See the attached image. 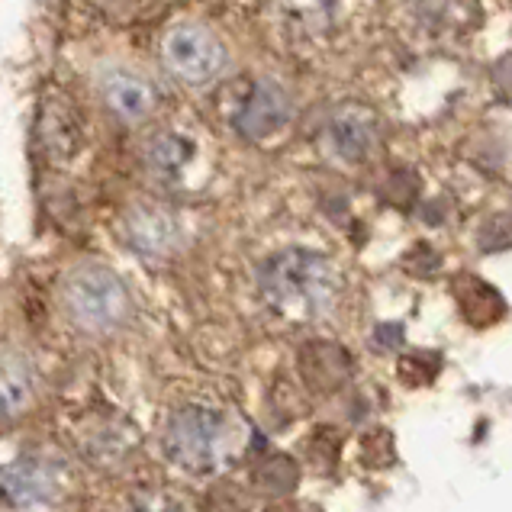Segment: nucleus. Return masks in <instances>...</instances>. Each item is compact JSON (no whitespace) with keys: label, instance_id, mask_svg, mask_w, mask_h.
<instances>
[{"label":"nucleus","instance_id":"nucleus-1","mask_svg":"<svg viewBox=\"0 0 512 512\" xmlns=\"http://www.w3.org/2000/svg\"><path fill=\"white\" fill-rule=\"evenodd\" d=\"M261 294L277 313L300 323H316L335 310L339 277L326 255L290 248L265 261L261 268Z\"/></svg>","mask_w":512,"mask_h":512},{"label":"nucleus","instance_id":"nucleus-2","mask_svg":"<svg viewBox=\"0 0 512 512\" xmlns=\"http://www.w3.org/2000/svg\"><path fill=\"white\" fill-rule=\"evenodd\" d=\"M162 448L168 461L190 474H213L236 458L239 451V426L229 413L213 406H181L168 416L162 432Z\"/></svg>","mask_w":512,"mask_h":512},{"label":"nucleus","instance_id":"nucleus-3","mask_svg":"<svg viewBox=\"0 0 512 512\" xmlns=\"http://www.w3.org/2000/svg\"><path fill=\"white\" fill-rule=\"evenodd\" d=\"M65 310L87 332H110L126 319L129 297L123 281L104 265H81L62 284Z\"/></svg>","mask_w":512,"mask_h":512},{"label":"nucleus","instance_id":"nucleus-4","mask_svg":"<svg viewBox=\"0 0 512 512\" xmlns=\"http://www.w3.org/2000/svg\"><path fill=\"white\" fill-rule=\"evenodd\" d=\"M162 58L174 78H181L187 84H207L226 65V49L210 29H203L197 23H181L165 33Z\"/></svg>","mask_w":512,"mask_h":512},{"label":"nucleus","instance_id":"nucleus-5","mask_svg":"<svg viewBox=\"0 0 512 512\" xmlns=\"http://www.w3.org/2000/svg\"><path fill=\"white\" fill-rule=\"evenodd\" d=\"M290 120V97L281 84L274 81H255L252 91L242 97V104L232 116V126L245 139H265L277 133Z\"/></svg>","mask_w":512,"mask_h":512},{"label":"nucleus","instance_id":"nucleus-6","mask_svg":"<svg viewBox=\"0 0 512 512\" xmlns=\"http://www.w3.org/2000/svg\"><path fill=\"white\" fill-rule=\"evenodd\" d=\"M55 493V471L39 458H20L0 467V503L29 509L46 503Z\"/></svg>","mask_w":512,"mask_h":512},{"label":"nucleus","instance_id":"nucleus-7","mask_svg":"<svg viewBox=\"0 0 512 512\" xmlns=\"http://www.w3.org/2000/svg\"><path fill=\"white\" fill-rule=\"evenodd\" d=\"M33 393V364L20 351L4 348L0 351V419H20L33 403Z\"/></svg>","mask_w":512,"mask_h":512},{"label":"nucleus","instance_id":"nucleus-8","mask_svg":"<svg viewBox=\"0 0 512 512\" xmlns=\"http://www.w3.org/2000/svg\"><path fill=\"white\" fill-rule=\"evenodd\" d=\"M326 139H329V149L339 155L342 162H364L377 142V129L364 113L345 110L329 123Z\"/></svg>","mask_w":512,"mask_h":512},{"label":"nucleus","instance_id":"nucleus-9","mask_svg":"<svg viewBox=\"0 0 512 512\" xmlns=\"http://www.w3.org/2000/svg\"><path fill=\"white\" fill-rule=\"evenodd\" d=\"M104 100L107 107L126 123H139L155 110V91L149 81H142L139 75L129 71H116L104 84Z\"/></svg>","mask_w":512,"mask_h":512},{"label":"nucleus","instance_id":"nucleus-10","mask_svg":"<svg viewBox=\"0 0 512 512\" xmlns=\"http://www.w3.org/2000/svg\"><path fill=\"white\" fill-rule=\"evenodd\" d=\"M39 139H42V149H46L52 158H68L75 155L78 142H81V126L75 120L62 100H52L42 110V120H39Z\"/></svg>","mask_w":512,"mask_h":512},{"label":"nucleus","instance_id":"nucleus-11","mask_svg":"<svg viewBox=\"0 0 512 512\" xmlns=\"http://www.w3.org/2000/svg\"><path fill=\"white\" fill-rule=\"evenodd\" d=\"M416 17L445 33H461L480 20L477 0H416Z\"/></svg>","mask_w":512,"mask_h":512},{"label":"nucleus","instance_id":"nucleus-12","mask_svg":"<svg viewBox=\"0 0 512 512\" xmlns=\"http://www.w3.org/2000/svg\"><path fill=\"white\" fill-rule=\"evenodd\" d=\"M129 239L142 255H165L168 245L174 242V223L165 213L142 210L129 223Z\"/></svg>","mask_w":512,"mask_h":512},{"label":"nucleus","instance_id":"nucleus-13","mask_svg":"<svg viewBox=\"0 0 512 512\" xmlns=\"http://www.w3.org/2000/svg\"><path fill=\"white\" fill-rule=\"evenodd\" d=\"M145 158H149V165L155 174H162V178H174L190 158V142L174 136V133H162L155 136L149 145H145Z\"/></svg>","mask_w":512,"mask_h":512},{"label":"nucleus","instance_id":"nucleus-14","mask_svg":"<svg viewBox=\"0 0 512 512\" xmlns=\"http://www.w3.org/2000/svg\"><path fill=\"white\" fill-rule=\"evenodd\" d=\"M129 512H184V506L168 493H145L133 503V509H129Z\"/></svg>","mask_w":512,"mask_h":512},{"label":"nucleus","instance_id":"nucleus-15","mask_svg":"<svg viewBox=\"0 0 512 512\" xmlns=\"http://www.w3.org/2000/svg\"><path fill=\"white\" fill-rule=\"evenodd\" d=\"M94 7H100L107 17H126L129 10H136L139 0H91Z\"/></svg>","mask_w":512,"mask_h":512},{"label":"nucleus","instance_id":"nucleus-16","mask_svg":"<svg viewBox=\"0 0 512 512\" xmlns=\"http://www.w3.org/2000/svg\"><path fill=\"white\" fill-rule=\"evenodd\" d=\"M496 87H500V94L512 100V55L503 58L500 65H496Z\"/></svg>","mask_w":512,"mask_h":512}]
</instances>
